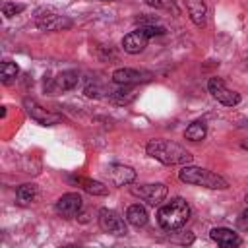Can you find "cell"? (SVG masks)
I'll return each mask as SVG.
<instances>
[{
    "mask_svg": "<svg viewBox=\"0 0 248 248\" xmlns=\"http://www.w3.org/2000/svg\"><path fill=\"white\" fill-rule=\"evenodd\" d=\"M145 4H147V6H153V8H161V6H163L161 0H145Z\"/></svg>",
    "mask_w": 248,
    "mask_h": 248,
    "instance_id": "cell-26",
    "label": "cell"
},
{
    "mask_svg": "<svg viewBox=\"0 0 248 248\" xmlns=\"http://www.w3.org/2000/svg\"><path fill=\"white\" fill-rule=\"evenodd\" d=\"M19 74V68L16 62H10V60H4L2 66H0V79L4 85H10Z\"/></svg>",
    "mask_w": 248,
    "mask_h": 248,
    "instance_id": "cell-19",
    "label": "cell"
},
{
    "mask_svg": "<svg viewBox=\"0 0 248 248\" xmlns=\"http://www.w3.org/2000/svg\"><path fill=\"white\" fill-rule=\"evenodd\" d=\"M23 10H25V6H23V4H14V2H6V4L2 6V12H4V16H6V17H14V16L21 14Z\"/></svg>",
    "mask_w": 248,
    "mask_h": 248,
    "instance_id": "cell-23",
    "label": "cell"
},
{
    "mask_svg": "<svg viewBox=\"0 0 248 248\" xmlns=\"http://www.w3.org/2000/svg\"><path fill=\"white\" fill-rule=\"evenodd\" d=\"M130 194L147 202L149 205H159L167 198V186L163 182H153V184H140V186H130Z\"/></svg>",
    "mask_w": 248,
    "mask_h": 248,
    "instance_id": "cell-4",
    "label": "cell"
},
{
    "mask_svg": "<svg viewBox=\"0 0 248 248\" xmlns=\"http://www.w3.org/2000/svg\"><path fill=\"white\" fill-rule=\"evenodd\" d=\"M209 236H211V240H215L223 248H232V246H240L242 244V238L232 229H227V227H215V229H211L209 231Z\"/></svg>",
    "mask_w": 248,
    "mask_h": 248,
    "instance_id": "cell-14",
    "label": "cell"
},
{
    "mask_svg": "<svg viewBox=\"0 0 248 248\" xmlns=\"http://www.w3.org/2000/svg\"><path fill=\"white\" fill-rule=\"evenodd\" d=\"M23 107H25V112L31 116V120H35V122H39V124H43V126H52V124H58V122L62 120L60 114L43 108V107H41L37 101H33V99H25V101H23Z\"/></svg>",
    "mask_w": 248,
    "mask_h": 248,
    "instance_id": "cell-9",
    "label": "cell"
},
{
    "mask_svg": "<svg viewBox=\"0 0 248 248\" xmlns=\"http://www.w3.org/2000/svg\"><path fill=\"white\" fill-rule=\"evenodd\" d=\"M103 2H112V0H103Z\"/></svg>",
    "mask_w": 248,
    "mask_h": 248,
    "instance_id": "cell-27",
    "label": "cell"
},
{
    "mask_svg": "<svg viewBox=\"0 0 248 248\" xmlns=\"http://www.w3.org/2000/svg\"><path fill=\"white\" fill-rule=\"evenodd\" d=\"M74 182H76L78 186H81V188H83L87 194H91V196H107V194H108V188H107L103 182H99V180L85 178V176H76Z\"/></svg>",
    "mask_w": 248,
    "mask_h": 248,
    "instance_id": "cell-17",
    "label": "cell"
},
{
    "mask_svg": "<svg viewBox=\"0 0 248 248\" xmlns=\"http://www.w3.org/2000/svg\"><path fill=\"white\" fill-rule=\"evenodd\" d=\"M97 221H99V227H101L103 232L116 234V236H122V234L128 232L124 219H122L116 211H112V209H108V207H101V209H99Z\"/></svg>",
    "mask_w": 248,
    "mask_h": 248,
    "instance_id": "cell-5",
    "label": "cell"
},
{
    "mask_svg": "<svg viewBox=\"0 0 248 248\" xmlns=\"http://www.w3.org/2000/svg\"><path fill=\"white\" fill-rule=\"evenodd\" d=\"M205 134H207L205 124H203V122H200V120L192 122V124L184 130V138H186V140H190V141H202V140L205 138Z\"/></svg>",
    "mask_w": 248,
    "mask_h": 248,
    "instance_id": "cell-20",
    "label": "cell"
},
{
    "mask_svg": "<svg viewBox=\"0 0 248 248\" xmlns=\"http://www.w3.org/2000/svg\"><path fill=\"white\" fill-rule=\"evenodd\" d=\"M246 202H248V194H246Z\"/></svg>",
    "mask_w": 248,
    "mask_h": 248,
    "instance_id": "cell-28",
    "label": "cell"
},
{
    "mask_svg": "<svg viewBox=\"0 0 248 248\" xmlns=\"http://www.w3.org/2000/svg\"><path fill=\"white\" fill-rule=\"evenodd\" d=\"M141 29H143V33L147 37H157V35H165L167 33V29L163 25H155V23H145V25H141Z\"/></svg>",
    "mask_w": 248,
    "mask_h": 248,
    "instance_id": "cell-24",
    "label": "cell"
},
{
    "mask_svg": "<svg viewBox=\"0 0 248 248\" xmlns=\"http://www.w3.org/2000/svg\"><path fill=\"white\" fill-rule=\"evenodd\" d=\"M81 207H83V200H81V196H79L78 192H68V194L60 196V198L56 200V203H54L56 213H58L60 217H64V219L76 217V215L81 211Z\"/></svg>",
    "mask_w": 248,
    "mask_h": 248,
    "instance_id": "cell-7",
    "label": "cell"
},
{
    "mask_svg": "<svg viewBox=\"0 0 248 248\" xmlns=\"http://www.w3.org/2000/svg\"><path fill=\"white\" fill-rule=\"evenodd\" d=\"M107 174H108V178H110V182L114 186H128V184H132L136 180V170L132 167L120 165V163L110 165L108 170H107Z\"/></svg>",
    "mask_w": 248,
    "mask_h": 248,
    "instance_id": "cell-13",
    "label": "cell"
},
{
    "mask_svg": "<svg viewBox=\"0 0 248 248\" xmlns=\"http://www.w3.org/2000/svg\"><path fill=\"white\" fill-rule=\"evenodd\" d=\"M207 89H209V93H211L221 105H225V107H236V105L240 103V95H238L236 91L229 89L221 78H211V79L207 81Z\"/></svg>",
    "mask_w": 248,
    "mask_h": 248,
    "instance_id": "cell-6",
    "label": "cell"
},
{
    "mask_svg": "<svg viewBox=\"0 0 248 248\" xmlns=\"http://www.w3.org/2000/svg\"><path fill=\"white\" fill-rule=\"evenodd\" d=\"M178 178L186 184L203 186L209 190H227L229 188V182L221 174L211 172V170L202 169V167H194V165H184L178 172Z\"/></svg>",
    "mask_w": 248,
    "mask_h": 248,
    "instance_id": "cell-3",
    "label": "cell"
},
{
    "mask_svg": "<svg viewBox=\"0 0 248 248\" xmlns=\"http://www.w3.org/2000/svg\"><path fill=\"white\" fill-rule=\"evenodd\" d=\"M16 196L21 203H31L37 198V186L35 184H21V186H17Z\"/></svg>",
    "mask_w": 248,
    "mask_h": 248,
    "instance_id": "cell-21",
    "label": "cell"
},
{
    "mask_svg": "<svg viewBox=\"0 0 248 248\" xmlns=\"http://www.w3.org/2000/svg\"><path fill=\"white\" fill-rule=\"evenodd\" d=\"M78 81H79L78 72H74V70H66V72H60L56 78H52V81H50L48 85L45 83V89H46L48 93L70 91V89H74V87L78 85Z\"/></svg>",
    "mask_w": 248,
    "mask_h": 248,
    "instance_id": "cell-11",
    "label": "cell"
},
{
    "mask_svg": "<svg viewBox=\"0 0 248 248\" xmlns=\"http://www.w3.org/2000/svg\"><path fill=\"white\" fill-rule=\"evenodd\" d=\"M35 23H37V27L41 31H64V29H70L72 27V19H68L66 16L52 14V12L39 14L37 19H35Z\"/></svg>",
    "mask_w": 248,
    "mask_h": 248,
    "instance_id": "cell-10",
    "label": "cell"
},
{
    "mask_svg": "<svg viewBox=\"0 0 248 248\" xmlns=\"http://www.w3.org/2000/svg\"><path fill=\"white\" fill-rule=\"evenodd\" d=\"M83 93H85V97H89V99H99V97H103L105 87H103L101 83H87L85 89H83Z\"/></svg>",
    "mask_w": 248,
    "mask_h": 248,
    "instance_id": "cell-22",
    "label": "cell"
},
{
    "mask_svg": "<svg viewBox=\"0 0 248 248\" xmlns=\"http://www.w3.org/2000/svg\"><path fill=\"white\" fill-rule=\"evenodd\" d=\"M126 221L132 225V227H143L147 223V211L143 205L140 203H134L126 209Z\"/></svg>",
    "mask_w": 248,
    "mask_h": 248,
    "instance_id": "cell-18",
    "label": "cell"
},
{
    "mask_svg": "<svg viewBox=\"0 0 248 248\" xmlns=\"http://www.w3.org/2000/svg\"><path fill=\"white\" fill-rule=\"evenodd\" d=\"M147 41H149V37L143 33L141 27H138V29L130 31L128 35H124V39H122V48H124L128 54H140V52L147 46Z\"/></svg>",
    "mask_w": 248,
    "mask_h": 248,
    "instance_id": "cell-12",
    "label": "cell"
},
{
    "mask_svg": "<svg viewBox=\"0 0 248 248\" xmlns=\"http://www.w3.org/2000/svg\"><path fill=\"white\" fill-rule=\"evenodd\" d=\"M186 2V10L188 16L192 19V23L196 27H203L205 25V16H207V8L203 0H184Z\"/></svg>",
    "mask_w": 248,
    "mask_h": 248,
    "instance_id": "cell-15",
    "label": "cell"
},
{
    "mask_svg": "<svg viewBox=\"0 0 248 248\" xmlns=\"http://www.w3.org/2000/svg\"><path fill=\"white\" fill-rule=\"evenodd\" d=\"M145 151L149 157H153L155 161L167 167H176V165L184 167L192 163V153L180 143H174L169 140H149L145 145Z\"/></svg>",
    "mask_w": 248,
    "mask_h": 248,
    "instance_id": "cell-1",
    "label": "cell"
},
{
    "mask_svg": "<svg viewBox=\"0 0 248 248\" xmlns=\"http://www.w3.org/2000/svg\"><path fill=\"white\" fill-rule=\"evenodd\" d=\"M153 78L151 72L147 70H136V68H118L112 72V81L118 85H138L145 83Z\"/></svg>",
    "mask_w": 248,
    "mask_h": 248,
    "instance_id": "cell-8",
    "label": "cell"
},
{
    "mask_svg": "<svg viewBox=\"0 0 248 248\" xmlns=\"http://www.w3.org/2000/svg\"><path fill=\"white\" fill-rule=\"evenodd\" d=\"M138 97V89L134 85H120L118 89L108 93V101L114 105H130Z\"/></svg>",
    "mask_w": 248,
    "mask_h": 248,
    "instance_id": "cell-16",
    "label": "cell"
},
{
    "mask_svg": "<svg viewBox=\"0 0 248 248\" xmlns=\"http://www.w3.org/2000/svg\"><path fill=\"white\" fill-rule=\"evenodd\" d=\"M190 219V205L184 198H172L157 211V223L165 231H176Z\"/></svg>",
    "mask_w": 248,
    "mask_h": 248,
    "instance_id": "cell-2",
    "label": "cell"
},
{
    "mask_svg": "<svg viewBox=\"0 0 248 248\" xmlns=\"http://www.w3.org/2000/svg\"><path fill=\"white\" fill-rule=\"evenodd\" d=\"M236 227H238V231L248 232V207L238 215V219H236Z\"/></svg>",
    "mask_w": 248,
    "mask_h": 248,
    "instance_id": "cell-25",
    "label": "cell"
}]
</instances>
